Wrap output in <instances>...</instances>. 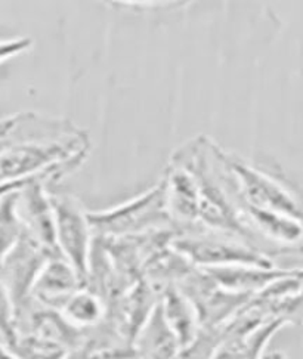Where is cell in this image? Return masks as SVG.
Listing matches in <instances>:
<instances>
[{"instance_id": "obj_1", "label": "cell", "mask_w": 303, "mask_h": 359, "mask_svg": "<svg viewBox=\"0 0 303 359\" xmlns=\"http://www.w3.org/2000/svg\"><path fill=\"white\" fill-rule=\"evenodd\" d=\"M92 232L102 238H125L153 231H173L164 205L161 181L126 203L101 212H88Z\"/></svg>"}, {"instance_id": "obj_2", "label": "cell", "mask_w": 303, "mask_h": 359, "mask_svg": "<svg viewBox=\"0 0 303 359\" xmlns=\"http://www.w3.org/2000/svg\"><path fill=\"white\" fill-rule=\"evenodd\" d=\"M169 245L198 269L225 266L274 268L275 262L240 240L222 233L197 231L175 236Z\"/></svg>"}, {"instance_id": "obj_3", "label": "cell", "mask_w": 303, "mask_h": 359, "mask_svg": "<svg viewBox=\"0 0 303 359\" xmlns=\"http://www.w3.org/2000/svg\"><path fill=\"white\" fill-rule=\"evenodd\" d=\"M49 198L53 210L55 241L61 257L70 265L86 287L89 257L93 232L88 220V210L72 194H52Z\"/></svg>"}, {"instance_id": "obj_4", "label": "cell", "mask_w": 303, "mask_h": 359, "mask_svg": "<svg viewBox=\"0 0 303 359\" xmlns=\"http://www.w3.org/2000/svg\"><path fill=\"white\" fill-rule=\"evenodd\" d=\"M49 255L25 231L0 265V281L6 287L15 313L32 299V288Z\"/></svg>"}, {"instance_id": "obj_5", "label": "cell", "mask_w": 303, "mask_h": 359, "mask_svg": "<svg viewBox=\"0 0 303 359\" xmlns=\"http://www.w3.org/2000/svg\"><path fill=\"white\" fill-rule=\"evenodd\" d=\"M164 182V205L175 236L189 233L197 228L200 188L197 179L181 165H169Z\"/></svg>"}, {"instance_id": "obj_6", "label": "cell", "mask_w": 303, "mask_h": 359, "mask_svg": "<svg viewBox=\"0 0 303 359\" xmlns=\"http://www.w3.org/2000/svg\"><path fill=\"white\" fill-rule=\"evenodd\" d=\"M81 287L85 284L76 271L61 256H53L39 272L32 288V299L46 308L60 311L67 297Z\"/></svg>"}, {"instance_id": "obj_7", "label": "cell", "mask_w": 303, "mask_h": 359, "mask_svg": "<svg viewBox=\"0 0 303 359\" xmlns=\"http://www.w3.org/2000/svg\"><path fill=\"white\" fill-rule=\"evenodd\" d=\"M296 269H284V268H260V266H225V268H213L203 269L209 273V277L227 292L236 294L255 296L262 290H265L272 283L278 281L287 275H292Z\"/></svg>"}, {"instance_id": "obj_8", "label": "cell", "mask_w": 303, "mask_h": 359, "mask_svg": "<svg viewBox=\"0 0 303 359\" xmlns=\"http://www.w3.org/2000/svg\"><path fill=\"white\" fill-rule=\"evenodd\" d=\"M159 305L163 318L172 330L181 349H187L196 340L200 324L198 316L191 302L177 290L176 285H169L163 290L159 297Z\"/></svg>"}, {"instance_id": "obj_9", "label": "cell", "mask_w": 303, "mask_h": 359, "mask_svg": "<svg viewBox=\"0 0 303 359\" xmlns=\"http://www.w3.org/2000/svg\"><path fill=\"white\" fill-rule=\"evenodd\" d=\"M133 348L137 359H175L182 351L163 318L159 302L135 337Z\"/></svg>"}, {"instance_id": "obj_10", "label": "cell", "mask_w": 303, "mask_h": 359, "mask_svg": "<svg viewBox=\"0 0 303 359\" xmlns=\"http://www.w3.org/2000/svg\"><path fill=\"white\" fill-rule=\"evenodd\" d=\"M64 320L79 330H89L105 320V302L88 287H81L68 296L58 311Z\"/></svg>"}, {"instance_id": "obj_11", "label": "cell", "mask_w": 303, "mask_h": 359, "mask_svg": "<svg viewBox=\"0 0 303 359\" xmlns=\"http://www.w3.org/2000/svg\"><path fill=\"white\" fill-rule=\"evenodd\" d=\"M18 197L20 189H13L0 198V265L24 232L18 213Z\"/></svg>"}, {"instance_id": "obj_12", "label": "cell", "mask_w": 303, "mask_h": 359, "mask_svg": "<svg viewBox=\"0 0 303 359\" xmlns=\"http://www.w3.org/2000/svg\"><path fill=\"white\" fill-rule=\"evenodd\" d=\"M18 359H67L68 351L61 344L34 334H18L8 346Z\"/></svg>"}, {"instance_id": "obj_13", "label": "cell", "mask_w": 303, "mask_h": 359, "mask_svg": "<svg viewBox=\"0 0 303 359\" xmlns=\"http://www.w3.org/2000/svg\"><path fill=\"white\" fill-rule=\"evenodd\" d=\"M17 327H15V309L8 293L6 287L0 281V340L6 346L15 341Z\"/></svg>"}, {"instance_id": "obj_14", "label": "cell", "mask_w": 303, "mask_h": 359, "mask_svg": "<svg viewBox=\"0 0 303 359\" xmlns=\"http://www.w3.org/2000/svg\"><path fill=\"white\" fill-rule=\"evenodd\" d=\"M32 48H33V40L29 37L0 40V64L11 58H15L18 55L29 52Z\"/></svg>"}, {"instance_id": "obj_15", "label": "cell", "mask_w": 303, "mask_h": 359, "mask_svg": "<svg viewBox=\"0 0 303 359\" xmlns=\"http://www.w3.org/2000/svg\"><path fill=\"white\" fill-rule=\"evenodd\" d=\"M53 172H60V170H53ZM50 173V172H49ZM48 175V173H46ZM45 176V175H43ZM39 177V176H37ZM34 177L32 179H27V181H20V182H11V184H0V198H2L8 192L13 191V189H21L24 185L29 184L30 181H33Z\"/></svg>"}, {"instance_id": "obj_16", "label": "cell", "mask_w": 303, "mask_h": 359, "mask_svg": "<svg viewBox=\"0 0 303 359\" xmlns=\"http://www.w3.org/2000/svg\"><path fill=\"white\" fill-rule=\"evenodd\" d=\"M13 123V116L11 117H5V118H0V137L5 136L8 133V130L11 129Z\"/></svg>"}, {"instance_id": "obj_17", "label": "cell", "mask_w": 303, "mask_h": 359, "mask_svg": "<svg viewBox=\"0 0 303 359\" xmlns=\"http://www.w3.org/2000/svg\"><path fill=\"white\" fill-rule=\"evenodd\" d=\"M0 359H18L2 340H0Z\"/></svg>"}]
</instances>
